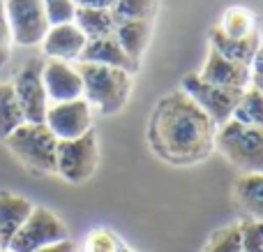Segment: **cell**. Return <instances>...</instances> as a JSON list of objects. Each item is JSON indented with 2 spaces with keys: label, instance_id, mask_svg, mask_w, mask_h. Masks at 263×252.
Returning a JSON list of instances; mask_svg holds the SVG:
<instances>
[{
  "label": "cell",
  "instance_id": "obj_1",
  "mask_svg": "<svg viewBox=\"0 0 263 252\" xmlns=\"http://www.w3.org/2000/svg\"><path fill=\"white\" fill-rule=\"evenodd\" d=\"M217 128L187 93L162 97L153 111L148 139L153 151L171 165H194L213 153Z\"/></svg>",
  "mask_w": 263,
  "mask_h": 252
},
{
  "label": "cell",
  "instance_id": "obj_12",
  "mask_svg": "<svg viewBox=\"0 0 263 252\" xmlns=\"http://www.w3.org/2000/svg\"><path fill=\"white\" fill-rule=\"evenodd\" d=\"M203 81L215 83V86H227V88H240L245 91L250 86V65H242L238 60H231L222 56L217 49L210 46L205 65L199 74Z\"/></svg>",
  "mask_w": 263,
  "mask_h": 252
},
{
  "label": "cell",
  "instance_id": "obj_14",
  "mask_svg": "<svg viewBox=\"0 0 263 252\" xmlns=\"http://www.w3.org/2000/svg\"><path fill=\"white\" fill-rule=\"evenodd\" d=\"M79 63L106 65V67H118V69H125V72H136V69H139V65H136L123 51V46L118 44L116 35L88 40L81 56H79Z\"/></svg>",
  "mask_w": 263,
  "mask_h": 252
},
{
  "label": "cell",
  "instance_id": "obj_4",
  "mask_svg": "<svg viewBox=\"0 0 263 252\" xmlns=\"http://www.w3.org/2000/svg\"><path fill=\"white\" fill-rule=\"evenodd\" d=\"M12 155L32 174H55L58 139L44 123H23L5 139Z\"/></svg>",
  "mask_w": 263,
  "mask_h": 252
},
{
  "label": "cell",
  "instance_id": "obj_2",
  "mask_svg": "<svg viewBox=\"0 0 263 252\" xmlns=\"http://www.w3.org/2000/svg\"><path fill=\"white\" fill-rule=\"evenodd\" d=\"M83 79V100L100 114L114 116L127 104L132 93V72L95 63H77Z\"/></svg>",
  "mask_w": 263,
  "mask_h": 252
},
{
  "label": "cell",
  "instance_id": "obj_25",
  "mask_svg": "<svg viewBox=\"0 0 263 252\" xmlns=\"http://www.w3.org/2000/svg\"><path fill=\"white\" fill-rule=\"evenodd\" d=\"M238 229H240L242 252H263V220L245 218L238 222Z\"/></svg>",
  "mask_w": 263,
  "mask_h": 252
},
{
  "label": "cell",
  "instance_id": "obj_18",
  "mask_svg": "<svg viewBox=\"0 0 263 252\" xmlns=\"http://www.w3.org/2000/svg\"><path fill=\"white\" fill-rule=\"evenodd\" d=\"M77 28L86 35V40H97V37L114 35L116 19L111 9H97V7H77L74 14Z\"/></svg>",
  "mask_w": 263,
  "mask_h": 252
},
{
  "label": "cell",
  "instance_id": "obj_7",
  "mask_svg": "<svg viewBox=\"0 0 263 252\" xmlns=\"http://www.w3.org/2000/svg\"><path fill=\"white\" fill-rule=\"evenodd\" d=\"M182 93H187L203 109V114L213 120L215 128L233 118V109H236L238 100L242 95L240 88L215 86V83L203 81L199 74H187L182 79Z\"/></svg>",
  "mask_w": 263,
  "mask_h": 252
},
{
  "label": "cell",
  "instance_id": "obj_20",
  "mask_svg": "<svg viewBox=\"0 0 263 252\" xmlns=\"http://www.w3.org/2000/svg\"><path fill=\"white\" fill-rule=\"evenodd\" d=\"M23 123H26V118H23L21 104L14 95L12 83L0 81V141H5Z\"/></svg>",
  "mask_w": 263,
  "mask_h": 252
},
{
  "label": "cell",
  "instance_id": "obj_32",
  "mask_svg": "<svg viewBox=\"0 0 263 252\" xmlns=\"http://www.w3.org/2000/svg\"><path fill=\"white\" fill-rule=\"evenodd\" d=\"M118 252H134V250H129V248H125V245H123V248H120Z\"/></svg>",
  "mask_w": 263,
  "mask_h": 252
},
{
  "label": "cell",
  "instance_id": "obj_16",
  "mask_svg": "<svg viewBox=\"0 0 263 252\" xmlns=\"http://www.w3.org/2000/svg\"><path fill=\"white\" fill-rule=\"evenodd\" d=\"M210 46L217 49L222 56L231 60H238L242 65H252L256 51L261 46V32L254 30L247 37H227L219 28H213L210 30Z\"/></svg>",
  "mask_w": 263,
  "mask_h": 252
},
{
  "label": "cell",
  "instance_id": "obj_15",
  "mask_svg": "<svg viewBox=\"0 0 263 252\" xmlns=\"http://www.w3.org/2000/svg\"><path fill=\"white\" fill-rule=\"evenodd\" d=\"M30 199L12 192H0V250H7L12 236L30 215Z\"/></svg>",
  "mask_w": 263,
  "mask_h": 252
},
{
  "label": "cell",
  "instance_id": "obj_8",
  "mask_svg": "<svg viewBox=\"0 0 263 252\" xmlns=\"http://www.w3.org/2000/svg\"><path fill=\"white\" fill-rule=\"evenodd\" d=\"M12 40L18 46L42 44L46 30L51 28L42 0H3Z\"/></svg>",
  "mask_w": 263,
  "mask_h": 252
},
{
  "label": "cell",
  "instance_id": "obj_27",
  "mask_svg": "<svg viewBox=\"0 0 263 252\" xmlns=\"http://www.w3.org/2000/svg\"><path fill=\"white\" fill-rule=\"evenodd\" d=\"M123 241L109 229H95L86 239V252H118Z\"/></svg>",
  "mask_w": 263,
  "mask_h": 252
},
{
  "label": "cell",
  "instance_id": "obj_5",
  "mask_svg": "<svg viewBox=\"0 0 263 252\" xmlns=\"http://www.w3.org/2000/svg\"><path fill=\"white\" fill-rule=\"evenodd\" d=\"M100 162V146H97L95 130H88L86 134L77 139L58 141L55 148V174L63 176L69 183H86L92 178Z\"/></svg>",
  "mask_w": 263,
  "mask_h": 252
},
{
  "label": "cell",
  "instance_id": "obj_33",
  "mask_svg": "<svg viewBox=\"0 0 263 252\" xmlns=\"http://www.w3.org/2000/svg\"><path fill=\"white\" fill-rule=\"evenodd\" d=\"M0 252H9V250H0Z\"/></svg>",
  "mask_w": 263,
  "mask_h": 252
},
{
  "label": "cell",
  "instance_id": "obj_3",
  "mask_svg": "<svg viewBox=\"0 0 263 252\" xmlns=\"http://www.w3.org/2000/svg\"><path fill=\"white\" fill-rule=\"evenodd\" d=\"M215 148L242 174H263V128L231 118L215 132Z\"/></svg>",
  "mask_w": 263,
  "mask_h": 252
},
{
  "label": "cell",
  "instance_id": "obj_26",
  "mask_svg": "<svg viewBox=\"0 0 263 252\" xmlns=\"http://www.w3.org/2000/svg\"><path fill=\"white\" fill-rule=\"evenodd\" d=\"M42 3H44V12L51 26L74 23V14H77L74 0H42Z\"/></svg>",
  "mask_w": 263,
  "mask_h": 252
},
{
  "label": "cell",
  "instance_id": "obj_31",
  "mask_svg": "<svg viewBox=\"0 0 263 252\" xmlns=\"http://www.w3.org/2000/svg\"><path fill=\"white\" fill-rule=\"evenodd\" d=\"M77 7H97V9H111L116 0H74Z\"/></svg>",
  "mask_w": 263,
  "mask_h": 252
},
{
  "label": "cell",
  "instance_id": "obj_13",
  "mask_svg": "<svg viewBox=\"0 0 263 252\" xmlns=\"http://www.w3.org/2000/svg\"><path fill=\"white\" fill-rule=\"evenodd\" d=\"M86 42V35L77 28V23H60V26H51L46 30L44 40H42V51L46 53V58L74 63L79 60Z\"/></svg>",
  "mask_w": 263,
  "mask_h": 252
},
{
  "label": "cell",
  "instance_id": "obj_9",
  "mask_svg": "<svg viewBox=\"0 0 263 252\" xmlns=\"http://www.w3.org/2000/svg\"><path fill=\"white\" fill-rule=\"evenodd\" d=\"M42 65L44 60L30 58L12 81L14 95L21 104L26 123H44L46 109H49V97H46V88L42 81Z\"/></svg>",
  "mask_w": 263,
  "mask_h": 252
},
{
  "label": "cell",
  "instance_id": "obj_28",
  "mask_svg": "<svg viewBox=\"0 0 263 252\" xmlns=\"http://www.w3.org/2000/svg\"><path fill=\"white\" fill-rule=\"evenodd\" d=\"M12 30H9V23H7V16H5V5L0 0V69L7 65L9 56H12Z\"/></svg>",
  "mask_w": 263,
  "mask_h": 252
},
{
  "label": "cell",
  "instance_id": "obj_10",
  "mask_svg": "<svg viewBox=\"0 0 263 252\" xmlns=\"http://www.w3.org/2000/svg\"><path fill=\"white\" fill-rule=\"evenodd\" d=\"M44 125L53 132L58 141L65 139H77L92 130V106L83 97L67 102H53L46 109Z\"/></svg>",
  "mask_w": 263,
  "mask_h": 252
},
{
  "label": "cell",
  "instance_id": "obj_29",
  "mask_svg": "<svg viewBox=\"0 0 263 252\" xmlns=\"http://www.w3.org/2000/svg\"><path fill=\"white\" fill-rule=\"evenodd\" d=\"M250 83L256 88V91L263 93V42H261L259 51H256L254 60H252V65H250Z\"/></svg>",
  "mask_w": 263,
  "mask_h": 252
},
{
  "label": "cell",
  "instance_id": "obj_6",
  "mask_svg": "<svg viewBox=\"0 0 263 252\" xmlns=\"http://www.w3.org/2000/svg\"><path fill=\"white\" fill-rule=\"evenodd\" d=\"M69 239V231L65 227V222L55 215L53 211L44 206H32L30 215L26 218L18 231L12 236L7 250L9 252H35L49 243L55 241Z\"/></svg>",
  "mask_w": 263,
  "mask_h": 252
},
{
  "label": "cell",
  "instance_id": "obj_21",
  "mask_svg": "<svg viewBox=\"0 0 263 252\" xmlns=\"http://www.w3.org/2000/svg\"><path fill=\"white\" fill-rule=\"evenodd\" d=\"M233 120L252 128H263V93L254 86H247L233 109Z\"/></svg>",
  "mask_w": 263,
  "mask_h": 252
},
{
  "label": "cell",
  "instance_id": "obj_19",
  "mask_svg": "<svg viewBox=\"0 0 263 252\" xmlns=\"http://www.w3.org/2000/svg\"><path fill=\"white\" fill-rule=\"evenodd\" d=\"M236 199L250 218L263 220V174H242L236 183Z\"/></svg>",
  "mask_w": 263,
  "mask_h": 252
},
{
  "label": "cell",
  "instance_id": "obj_30",
  "mask_svg": "<svg viewBox=\"0 0 263 252\" xmlns=\"http://www.w3.org/2000/svg\"><path fill=\"white\" fill-rule=\"evenodd\" d=\"M35 252H77V245H74L72 239H63V241H55V243L44 245V248H40Z\"/></svg>",
  "mask_w": 263,
  "mask_h": 252
},
{
  "label": "cell",
  "instance_id": "obj_24",
  "mask_svg": "<svg viewBox=\"0 0 263 252\" xmlns=\"http://www.w3.org/2000/svg\"><path fill=\"white\" fill-rule=\"evenodd\" d=\"M203 252H242V243H240V229L238 225H229L217 229L210 236L208 245Z\"/></svg>",
  "mask_w": 263,
  "mask_h": 252
},
{
  "label": "cell",
  "instance_id": "obj_11",
  "mask_svg": "<svg viewBox=\"0 0 263 252\" xmlns=\"http://www.w3.org/2000/svg\"><path fill=\"white\" fill-rule=\"evenodd\" d=\"M42 81H44L49 102H67L83 97V79L77 65L67 60H46L42 65Z\"/></svg>",
  "mask_w": 263,
  "mask_h": 252
},
{
  "label": "cell",
  "instance_id": "obj_23",
  "mask_svg": "<svg viewBox=\"0 0 263 252\" xmlns=\"http://www.w3.org/2000/svg\"><path fill=\"white\" fill-rule=\"evenodd\" d=\"M157 12V0H116L111 7L116 23L120 21H153Z\"/></svg>",
  "mask_w": 263,
  "mask_h": 252
},
{
  "label": "cell",
  "instance_id": "obj_22",
  "mask_svg": "<svg viewBox=\"0 0 263 252\" xmlns=\"http://www.w3.org/2000/svg\"><path fill=\"white\" fill-rule=\"evenodd\" d=\"M217 28L227 37H247L254 30H259L256 21H254V14L245 7H229L227 12H224L222 23H219Z\"/></svg>",
  "mask_w": 263,
  "mask_h": 252
},
{
  "label": "cell",
  "instance_id": "obj_17",
  "mask_svg": "<svg viewBox=\"0 0 263 252\" xmlns=\"http://www.w3.org/2000/svg\"><path fill=\"white\" fill-rule=\"evenodd\" d=\"M114 35L118 40V44L123 46L125 53L139 65L141 56L148 49L150 42V21H120L116 23Z\"/></svg>",
  "mask_w": 263,
  "mask_h": 252
}]
</instances>
